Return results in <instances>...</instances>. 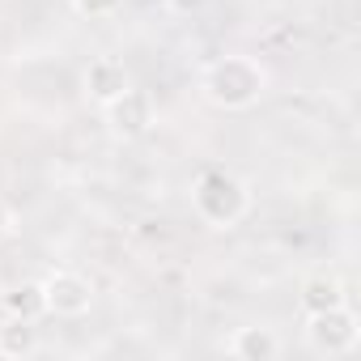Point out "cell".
<instances>
[{
	"instance_id": "6da1fadb",
	"label": "cell",
	"mask_w": 361,
	"mask_h": 361,
	"mask_svg": "<svg viewBox=\"0 0 361 361\" xmlns=\"http://www.w3.org/2000/svg\"><path fill=\"white\" fill-rule=\"evenodd\" d=\"M204 98L221 111H251L268 94V68L255 56H221L204 68Z\"/></svg>"
},
{
	"instance_id": "7a4b0ae2",
	"label": "cell",
	"mask_w": 361,
	"mask_h": 361,
	"mask_svg": "<svg viewBox=\"0 0 361 361\" xmlns=\"http://www.w3.org/2000/svg\"><path fill=\"white\" fill-rule=\"evenodd\" d=\"M192 209L200 213V221H209L217 230H230V226H238L251 213V188L234 170L213 166L192 183Z\"/></svg>"
},
{
	"instance_id": "3957f363",
	"label": "cell",
	"mask_w": 361,
	"mask_h": 361,
	"mask_svg": "<svg viewBox=\"0 0 361 361\" xmlns=\"http://www.w3.org/2000/svg\"><path fill=\"white\" fill-rule=\"evenodd\" d=\"M302 336H306V348L319 353V357H348L361 344V323H357L353 306L340 302V306H327V310H306Z\"/></svg>"
},
{
	"instance_id": "277c9868",
	"label": "cell",
	"mask_w": 361,
	"mask_h": 361,
	"mask_svg": "<svg viewBox=\"0 0 361 361\" xmlns=\"http://www.w3.org/2000/svg\"><path fill=\"white\" fill-rule=\"evenodd\" d=\"M43 306L56 319H81L94 306V285L73 268H56L43 276Z\"/></svg>"
},
{
	"instance_id": "5b68a950",
	"label": "cell",
	"mask_w": 361,
	"mask_h": 361,
	"mask_svg": "<svg viewBox=\"0 0 361 361\" xmlns=\"http://www.w3.org/2000/svg\"><path fill=\"white\" fill-rule=\"evenodd\" d=\"M102 115H106V128H111L119 140H140V136L153 128V98L132 85V90H123L115 102H106Z\"/></svg>"
},
{
	"instance_id": "8992f818",
	"label": "cell",
	"mask_w": 361,
	"mask_h": 361,
	"mask_svg": "<svg viewBox=\"0 0 361 361\" xmlns=\"http://www.w3.org/2000/svg\"><path fill=\"white\" fill-rule=\"evenodd\" d=\"M81 85H85V94H90L98 106H106V102H115L123 90H132V73L123 68V60H115V56H98V60L85 64Z\"/></svg>"
},
{
	"instance_id": "52a82bcc",
	"label": "cell",
	"mask_w": 361,
	"mask_h": 361,
	"mask_svg": "<svg viewBox=\"0 0 361 361\" xmlns=\"http://www.w3.org/2000/svg\"><path fill=\"white\" fill-rule=\"evenodd\" d=\"M238 361H276L281 357V340L268 327H238L226 344Z\"/></svg>"
},
{
	"instance_id": "ba28073f",
	"label": "cell",
	"mask_w": 361,
	"mask_h": 361,
	"mask_svg": "<svg viewBox=\"0 0 361 361\" xmlns=\"http://www.w3.org/2000/svg\"><path fill=\"white\" fill-rule=\"evenodd\" d=\"M340 302H348V293H344V281L336 272H314L302 281V310H327Z\"/></svg>"
},
{
	"instance_id": "9c48e42d",
	"label": "cell",
	"mask_w": 361,
	"mask_h": 361,
	"mask_svg": "<svg viewBox=\"0 0 361 361\" xmlns=\"http://www.w3.org/2000/svg\"><path fill=\"white\" fill-rule=\"evenodd\" d=\"M39 353V327L30 319H13L0 327V357H35Z\"/></svg>"
},
{
	"instance_id": "30bf717a",
	"label": "cell",
	"mask_w": 361,
	"mask_h": 361,
	"mask_svg": "<svg viewBox=\"0 0 361 361\" xmlns=\"http://www.w3.org/2000/svg\"><path fill=\"white\" fill-rule=\"evenodd\" d=\"M5 314H13V319H39V314H47V306H43V281H22V285H13L5 298Z\"/></svg>"
},
{
	"instance_id": "8fae6325",
	"label": "cell",
	"mask_w": 361,
	"mask_h": 361,
	"mask_svg": "<svg viewBox=\"0 0 361 361\" xmlns=\"http://www.w3.org/2000/svg\"><path fill=\"white\" fill-rule=\"evenodd\" d=\"M73 9L81 18H111V13L123 9V0H73Z\"/></svg>"
},
{
	"instance_id": "7c38bea8",
	"label": "cell",
	"mask_w": 361,
	"mask_h": 361,
	"mask_svg": "<svg viewBox=\"0 0 361 361\" xmlns=\"http://www.w3.org/2000/svg\"><path fill=\"white\" fill-rule=\"evenodd\" d=\"M204 5H209V0H166V9L178 13V18H192V13H200Z\"/></svg>"
},
{
	"instance_id": "4fadbf2b",
	"label": "cell",
	"mask_w": 361,
	"mask_h": 361,
	"mask_svg": "<svg viewBox=\"0 0 361 361\" xmlns=\"http://www.w3.org/2000/svg\"><path fill=\"white\" fill-rule=\"evenodd\" d=\"M13 234V209L5 204V200H0V243H5Z\"/></svg>"
}]
</instances>
